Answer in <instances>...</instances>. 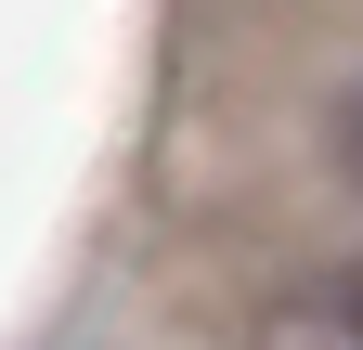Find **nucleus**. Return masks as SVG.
Listing matches in <instances>:
<instances>
[{
	"label": "nucleus",
	"mask_w": 363,
	"mask_h": 350,
	"mask_svg": "<svg viewBox=\"0 0 363 350\" xmlns=\"http://www.w3.org/2000/svg\"><path fill=\"white\" fill-rule=\"evenodd\" d=\"M337 169H350V182H363V91L337 104Z\"/></svg>",
	"instance_id": "obj_1"
}]
</instances>
